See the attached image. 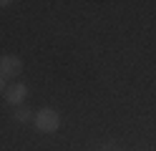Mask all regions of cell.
I'll list each match as a JSON object with an SVG mask.
<instances>
[{
	"label": "cell",
	"instance_id": "7a4b0ae2",
	"mask_svg": "<svg viewBox=\"0 0 156 151\" xmlns=\"http://www.w3.org/2000/svg\"><path fill=\"white\" fill-rule=\"evenodd\" d=\"M23 70V60L18 56H3L0 58V76L5 78H18Z\"/></svg>",
	"mask_w": 156,
	"mask_h": 151
},
{
	"label": "cell",
	"instance_id": "5b68a950",
	"mask_svg": "<svg viewBox=\"0 0 156 151\" xmlns=\"http://www.w3.org/2000/svg\"><path fill=\"white\" fill-rule=\"evenodd\" d=\"M5 91H8V78L0 76V93H5Z\"/></svg>",
	"mask_w": 156,
	"mask_h": 151
},
{
	"label": "cell",
	"instance_id": "277c9868",
	"mask_svg": "<svg viewBox=\"0 0 156 151\" xmlns=\"http://www.w3.org/2000/svg\"><path fill=\"white\" fill-rule=\"evenodd\" d=\"M30 118H33V113H30L28 108H23V106H20V108L15 111V121H18V124H28Z\"/></svg>",
	"mask_w": 156,
	"mask_h": 151
},
{
	"label": "cell",
	"instance_id": "3957f363",
	"mask_svg": "<svg viewBox=\"0 0 156 151\" xmlns=\"http://www.w3.org/2000/svg\"><path fill=\"white\" fill-rule=\"evenodd\" d=\"M3 96H5V101H8L10 106H23V101L28 98V86H23V83H10Z\"/></svg>",
	"mask_w": 156,
	"mask_h": 151
},
{
	"label": "cell",
	"instance_id": "6da1fadb",
	"mask_svg": "<svg viewBox=\"0 0 156 151\" xmlns=\"http://www.w3.org/2000/svg\"><path fill=\"white\" fill-rule=\"evenodd\" d=\"M33 126L41 131V134H55L61 128V113L53 108H41L33 116Z\"/></svg>",
	"mask_w": 156,
	"mask_h": 151
}]
</instances>
